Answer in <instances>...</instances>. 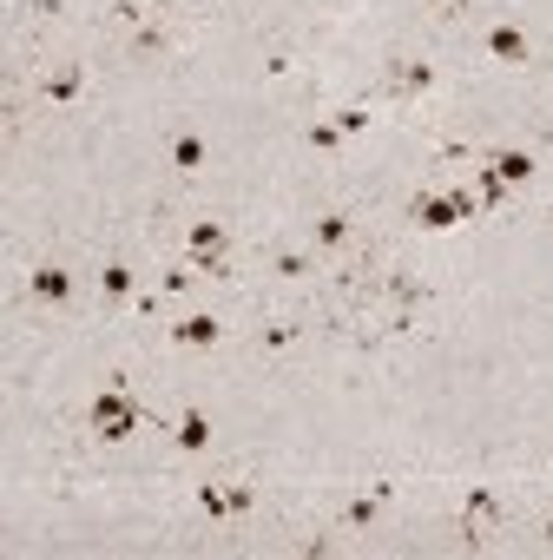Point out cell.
I'll return each mask as SVG.
<instances>
[{
  "label": "cell",
  "mask_w": 553,
  "mask_h": 560,
  "mask_svg": "<svg viewBox=\"0 0 553 560\" xmlns=\"http://www.w3.org/2000/svg\"><path fill=\"white\" fill-rule=\"evenodd\" d=\"M185 264H191L198 277H224V271H231V231H224L218 218H191Z\"/></svg>",
  "instance_id": "6da1fadb"
},
{
  "label": "cell",
  "mask_w": 553,
  "mask_h": 560,
  "mask_svg": "<svg viewBox=\"0 0 553 560\" xmlns=\"http://www.w3.org/2000/svg\"><path fill=\"white\" fill-rule=\"evenodd\" d=\"M86 422H93V435L99 442H126L132 429H139V402L126 396V389H106V396H93V409H86Z\"/></svg>",
  "instance_id": "7a4b0ae2"
},
{
  "label": "cell",
  "mask_w": 553,
  "mask_h": 560,
  "mask_svg": "<svg viewBox=\"0 0 553 560\" xmlns=\"http://www.w3.org/2000/svg\"><path fill=\"white\" fill-rule=\"evenodd\" d=\"M474 211H481V198H468V192H422L415 198V224L422 231H448V224L474 218Z\"/></svg>",
  "instance_id": "3957f363"
},
{
  "label": "cell",
  "mask_w": 553,
  "mask_h": 560,
  "mask_svg": "<svg viewBox=\"0 0 553 560\" xmlns=\"http://www.w3.org/2000/svg\"><path fill=\"white\" fill-rule=\"evenodd\" d=\"M27 297H33V304H73L79 277L66 271V264H33V271H27Z\"/></svg>",
  "instance_id": "277c9868"
},
{
  "label": "cell",
  "mask_w": 553,
  "mask_h": 560,
  "mask_svg": "<svg viewBox=\"0 0 553 560\" xmlns=\"http://www.w3.org/2000/svg\"><path fill=\"white\" fill-rule=\"evenodd\" d=\"M198 508H205L211 521H231V514L251 508V488H244V481H205V488H198Z\"/></svg>",
  "instance_id": "5b68a950"
},
{
  "label": "cell",
  "mask_w": 553,
  "mask_h": 560,
  "mask_svg": "<svg viewBox=\"0 0 553 560\" xmlns=\"http://www.w3.org/2000/svg\"><path fill=\"white\" fill-rule=\"evenodd\" d=\"M494 521H501V495H494V488H468V495H461V528L481 541Z\"/></svg>",
  "instance_id": "8992f818"
},
{
  "label": "cell",
  "mask_w": 553,
  "mask_h": 560,
  "mask_svg": "<svg viewBox=\"0 0 553 560\" xmlns=\"http://www.w3.org/2000/svg\"><path fill=\"white\" fill-rule=\"evenodd\" d=\"M481 178H494V185H527V178H534V159H527V152H488Z\"/></svg>",
  "instance_id": "52a82bcc"
},
{
  "label": "cell",
  "mask_w": 553,
  "mask_h": 560,
  "mask_svg": "<svg viewBox=\"0 0 553 560\" xmlns=\"http://www.w3.org/2000/svg\"><path fill=\"white\" fill-rule=\"evenodd\" d=\"M218 336H224L218 317H178V323H172V343H178V350H211Z\"/></svg>",
  "instance_id": "ba28073f"
},
{
  "label": "cell",
  "mask_w": 553,
  "mask_h": 560,
  "mask_svg": "<svg viewBox=\"0 0 553 560\" xmlns=\"http://www.w3.org/2000/svg\"><path fill=\"white\" fill-rule=\"evenodd\" d=\"M488 53H494V60H507V66H527V33L501 20V27H488Z\"/></svg>",
  "instance_id": "9c48e42d"
},
{
  "label": "cell",
  "mask_w": 553,
  "mask_h": 560,
  "mask_svg": "<svg viewBox=\"0 0 553 560\" xmlns=\"http://www.w3.org/2000/svg\"><path fill=\"white\" fill-rule=\"evenodd\" d=\"M99 290H106V304H126L132 290H139V277H132V264L112 257V264H99Z\"/></svg>",
  "instance_id": "30bf717a"
},
{
  "label": "cell",
  "mask_w": 553,
  "mask_h": 560,
  "mask_svg": "<svg viewBox=\"0 0 553 560\" xmlns=\"http://www.w3.org/2000/svg\"><path fill=\"white\" fill-rule=\"evenodd\" d=\"M389 86L395 93H428V86H435V66H422V60H402L389 73Z\"/></svg>",
  "instance_id": "8fae6325"
},
{
  "label": "cell",
  "mask_w": 553,
  "mask_h": 560,
  "mask_svg": "<svg viewBox=\"0 0 553 560\" xmlns=\"http://www.w3.org/2000/svg\"><path fill=\"white\" fill-rule=\"evenodd\" d=\"M79 86H86V73H79V66H60V73L47 80V99H53V106H73Z\"/></svg>",
  "instance_id": "7c38bea8"
},
{
  "label": "cell",
  "mask_w": 553,
  "mask_h": 560,
  "mask_svg": "<svg viewBox=\"0 0 553 560\" xmlns=\"http://www.w3.org/2000/svg\"><path fill=\"white\" fill-rule=\"evenodd\" d=\"M172 165L178 172H198V165H205V139H198V132H178L172 139Z\"/></svg>",
  "instance_id": "4fadbf2b"
},
{
  "label": "cell",
  "mask_w": 553,
  "mask_h": 560,
  "mask_svg": "<svg viewBox=\"0 0 553 560\" xmlns=\"http://www.w3.org/2000/svg\"><path fill=\"white\" fill-rule=\"evenodd\" d=\"M316 244H323V251H343L349 244V218L343 211H323V218H316Z\"/></svg>",
  "instance_id": "5bb4252c"
},
{
  "label": "cell",
  "mask_w": 553,
  "mask_h": 560,
  "mask_svg": "<svg viewBox=\"0 0 553 560\" xmlns=\"http://www.w3.org/2000/svg\"><path fill=\"white\" fill-rule=\"evenodd\" d=\"M178 448H211V422L205 416H198V409H191V416H178Z\"/></svg>",
  "instance_id": "9a60e30c"
},
{
  "label": "cell",
  "mask_w": 553,
  "mask_h": 560,
  "mask_svg": "<svg viewBox=\"0 0 553 560\" xmlns=\"http://www.w3.org/2000/svg\"><path fill=\"white\" fill-rule=\"evenodd\" d=\"M382 495H389V488L376 481V488H369L363 501H349V528H369V521H376V508H382Z\"/></svg>",
  "instance_id": "2e32d148"
},
{
  "label": "cell",
  "mask_w": 553,
  "mask_h": 560,
  "mask_svg": "<svg viewBox=\"0 0 553 560\" xmlns=\"http://www.w3.org/2000/svg\"><path fill=\"white\" fill-rule=\"evenodd\" d=\"M369 126V112H336V132H343V139H349V132H363Z\"/></svg>",
  "instance_id": "e0dca14e"
},
{
  "label": "cell",
  "mask_w": 553,
  "mask_h": 560,
  "mask_svg": "<svg viewBox=\"0 0 553 560\" xmlns=\"http://www.w3.org/2000/svg\"><path fill=\"white\" fill-rule=\"evenodd\" d=\"M336 139H343V132H336V119H330V126H310V145H323V152H330Z\"/></svg>",
  "instance_id": "ac0fdd59"
},
{
  "label": "cell",
  "mask_w": 553,
  "mask_h": 560,
  "mask_svg": "<svg viewBox=\"0 0 553 560\" xmlns=\"http://www.w3.org/2000/svg\"><path fill=\"white\" fill-rule=\"evenodd\" d=\"M547 541H553V521H547Z\"/></svg>",
  "instance_id": "d6986e66"
}]
</instances>
